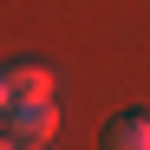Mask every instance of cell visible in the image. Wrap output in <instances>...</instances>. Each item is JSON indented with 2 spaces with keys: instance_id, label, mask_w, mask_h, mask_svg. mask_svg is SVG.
<instances>
[{
  "instance_id": "277c9868",
  "label": "cell",
  "mask_w": 150,
  "mask_h": 150,
  "mask_svg": "<svg viewBox=\"0 0 150 150\" xmlns=\"http://www.w3.org/2000/svg\"><path fill=\"white\" fill-rule=\"evenodd\" d=\"M7 105H13V98H7V72H0V124H7Z\"/></svg>"
},
{
  "instance_id": "6da1fadb",
  "label": "cell",
  "mask_w": 150,
  "mask_h": 150,
  "mask_svg": "<svg viewBox=\"0 0 150 150\" xmlns=\"http://www.w3.org/2000/svg\"><path fill=\"white\" fill-rule=\"evenodd\" d=\"M0 131H7L20 150H46V144H52V131H59V105H52V98H13Z\"/></svg>"
},
{
  "instance_id": "3957f363",
  "label": "cell",
  "mask_w": 150,
  "mask_h": 150,
  "mask_svg": "<svg viewBox=\"0 0 150 150\" xmlns=\"http://www.w3.org/2000/svg\"><path fill=\"white\" fill-rule=\"evenodd\" d=\"M7 98H52V72L46 65H7Z\"/></svg>"
},
{
  "instance_id": "7a4b0ae2",
  "label": "cell",
  "mask_w": 150,
  "mask_h": 150,
  "mask_svg": "<svg viewBox=\"0 0 150 150\" xmlns=\"http://www.w3.org/2000/svg\"><path fill=\"white\" fill-rule=\"evenodd\" d=\"M105 150H150V111H117L105 124Z\"/></svg>"
},
{
  "instance_id": "5b68a950",
  "label": "cell",
  "mask_w": 150,
  "mask_h": 150,
  "mask_svg": "<svg viewBox=\"0 0 150 150\" xmlns=\"http://www.w3.org/2000/svg\"><path fill=\"white\" fill-rule=\"evenodd\" d=\"M0 150H20V144H13V137H7V131H0Z\"/></svg>"
}]
</instances>
